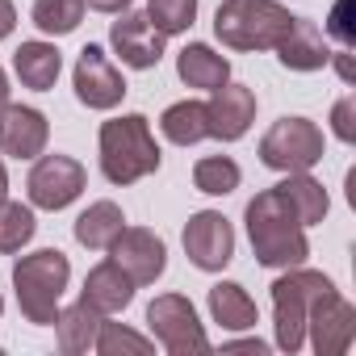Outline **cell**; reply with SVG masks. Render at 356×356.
Returning a JSON list of instances; mask_svg holds the SVG:
<instances>
[{
  "instance_id": "1",
  "label": "cell",
  "mask_w": 356,
  "mask_h": 356,
  "mask_svg": "<svg viewBox=\"0 0 356 356\" xmlns=\"http://www.w3.org/2000/svg\"><path fill=\"white\" fill-rule=\"evenodd\" d=\"M248 239L264 268H298L310 256L306 227L289 214V206L277 197V189H264L248 202Z\"/></svg>"
},
{
  "instance_id": "2",
  "label": "cell",
  "mask_w": 356,
  "mask_h": 356,
  "mask_svg": "<svg viewBox=\"0 0 356 356\" xmlns=\"http://www.w3.org/2000/svg\"><path fill=\"white\" fill-rule=\"evenodd\" d=\"M159 147L151 122L143 113H126L101 126V172L109 185H134L143 176L159 172Z\"/></svg>"
},
{
  "instance_id": "3",
  "label": "cell",
  "mask_w": 356,
  "mask_h": 356,
  "mask_svg": "<svg viewBox=\"0 0 356 356\" xmlns=\"http://www.w3.org/2000/svg\"><path fill=\"white\" fill-rule=\"evenodd\" d=\"M289 26L293 13L277 0H222L214 13V34L231 51H273Z\"/></svg>"
},
{
  "instance_id": "4",
  "label": "cell",
  "mask_w": 356,
  "mask_h": 356,
  "mask_svg": "<svg viewBox=\"0 0 356 356\" xmlns=\"http://www.w3.org/2000/svg\"><path fill=\"white\" fill-rule=\"evenodd\" d=\"M67 281H72V264H67V256L55 252V248L30 252V256H22V260L13 264L17 306H22V314H26L34 327H51V323H55Z\"/></svg>"
},
{
  "instance_id": "5",
  "label": "cell",
  "mask_w": 356,
  "mask_h": 356,
  "mask_svg": "<svg viewBox=\"0 0 356 356\" xmlns=\"http://www.w3.org/2000/svg\"><path fill=\"white\" fill-rule=\"evenodd\" d=\"M331 289V277L323 273H310V268H285V277L273 281V327H277V348L281 352H298L306 343V314H310V302Z\"/></svg>"
},
{
  "instance_id": "6",
  "label": "cell",
  "mask_w": 356,
  "mask_h": 356,
  "mask_svg": "<svg viewBox=\"0 0 356 356\" xmlns=\"http://www.w3.org/2000/svg\"><path fill=\"white\" fill-rule=\"evenodd\" d=\"M323 159V130L310 118H281L260 138V163L273 172H310Z\"/></svg>"
},
{
  "instance_id": "7",
  "label": "cell",
  "mask_w": 356,
  "mask_h": 356,
  "mask_svg": "<svg viewBox=\"0 0 356 356\" xmlns=\"http://www.w3.org/2000/svg\"><path fill=\"white\" fill-rule=\"evenodd\" d=\"M147 323H151V335L159 339V348L172 352V356L210 352L206 327L197 323V310H193V302L185 293H159L147 306Z\"/></svg>"
},
{
  "instance_id": "8",
  "label": "cell",
  "mask_w": 356,
  "mask_h": 356,
  "mask_svg": "<svg viewBox=\"0 0 356 356\" xmlns=\"http://www.w3.org/2000/svg\"><path fill=\"white\" fill-rule=\"evenodd\" d=\"M88 185V172L80 159L72 155H38V163L30 168V181H26V193H30V206L38 210H67Z\"/></svg>"
},
{
  "instance_id": "9",
  "label": "cell",
  "mask_w": 356,
  "mask_h": 356,
  "mask_svg": "<svg viewBox=\"0 0 356 356\" xmlns=\"http://www.w3.org/2000/svg\"><path fill=\"white\" fill-rule=\"evenodd\" d=\"M306 335L314 343L318 356H343L356 339V310L348 298H339V289H323L314 302H310V314H306Z\"/></svg>"
},
{
  "instance_id": "10",
  "label": "cell",
  "mask_w": 356,
  "mask_h": 356,
  "mask_svg": "<svg viewBox=\"0 0 356 356\" xmlns=\"http://www.w3.org/2000/svg\"><path fill=\"white\" fill-rule=\"evenodd\" d=\"M109 260L134 281V285H155L168 268V248L155 231L147 227H122L118 239L109 243Z\"/></svg>"
},
{
  "instance_id": "11",
  "label": "cell",
  "mask_w": 356,
  "mask_h": 356,
  "mask_svg": "<svg viewBox=\"0 0 356 356\" xmlns=\"http://www.w3.org/2000/svg\"><path fill=\"white\" fill-rule=\"evenodd\" d=\"M72 84H76L80 105L101 109V113H105V109H118L122 97H126V80H122V72L109 63V55H105L97 42H88V47L80 51L76 72H72Z\"/></svg>"
},
{
  "instance_id": "12",
  "label": "cell",
  "mask_w": 356,
  "mask_h": 356,
  "mask_svg": "<svg viewBox=\"0 0 356 356\" xmlns=\"http://www.w3.org/2000/svg\"><path fill=\"white\" fill-rule=\"evenodd\" d=\"M185 256L202 268V273H222L235 256V231L218 210H202L185 222Z\"/></svg>"
},
{
  "instance_id": "13",
  "label": "cell",
  "mask_w": 356,
  "mask_h": 356,
  "mask_svg": "<svg viewBox=\"0 0 356 356\" xmlns=\"http://www.w3.org/2000/svg\"><path fill=\"white\" fill-rule=\"evenodd\" d=\"M109 47L134 72H147L163 59V34L147 22V13H130V9L118 13V22L109 26Z\"/></svg>"
},
{
  "instance_id": "14",
  "label": "cell",
  "mask_w": 356,
  "mask_h": 356,
  "mask_svg": "<svg viewBox=\"0 0 356 356\" xmlns=\"http://www.w3.org/2000/svg\"><path fill=\"white\" fill-rule=\"evenodd\" d=\"M51 126L47 113L34 105H5L0 109V151L13 159H38L47 151Z\"/></svg>"
},
{
  "instance_id": "15",
  "label": "cell",
  "mask_w": 356,
  "mask_h": 356,
  "mask_svg": "<svg viewBox=\"0 0 356 356\" xmlns=\"http://www.w3.org/2000/svg\"><path fill=\"white\" fill-rule=\"evenodd\" d=\"M206 118H210V138L235 143L256 122V92L248 84H231L227 80L222 88H214V97L206 105Z\"/></svg>"
},
{
  "instance_id": "16",
  "label": "cell",
  "mask_w": 356,
  "mask_h": 356,
  "mask_svg": "<svg viewBox=\"0 0 356 356\" xmlns=\"http://www.w3.org/2000/svg\"><path fill=\"white\" fill-rule=\"evenodd\" d=\"M273 51H277L281 67H289V72H318L331 59V51L323 42V30L314 22H306V17H293V26L285 30V38Z\"/></svg>"
},
{
  "instance_id": "17",
  "label": "cell",
  "mask_w": 356,
  "mask_h": 356,
  "mask_svg": "<svg viewBox=\"0 0 356 356\" xmlns=\"http://www.w3.org/2000/svg\"><path fill=\"white\" fill-rule=\"evenodd\" d=\"M80 298H84L88 306H97L101 314H118V310H126V306L134 302V281H130L113 260H105V264H97V268L84 277Z\"/></svg>"
},
{
  "instance_id": "18",
  "label": "cell",
  "mask_w": 356,
  "mask_h": 356,
  "mask_svg": "<svg viewBox=\"0 0 356 356\" xmlns=\"http://www.w3.org/2000/svg\"><path fill=\"white\" fill-rule=\"evenodd\" d=\"M176 76H181L189 88L214 92V88H222V84L231 80V59L218 55V51L206 47V42H189L181 55H176Z\"/></svg>"
},
{
  "instance_id": "19",
  "label": "cell",
  "mask_w": 356,
  "mask_h": 356,
  "mask_svg": "<svg viewBox=\"0 0 356 356\" xmlns=\"http://www.w3.org/2000/svg\"><path fill=\"white\" fill-rule=\"evenodd\" d=\"M273 189H277V197L289 206V214H293L302 227L323 222V218H327V210H331L327 189L314 181V176H306V172H285V181H281V185H273Z\"/></svg>"
},
{
  "instance_id": "20",
  "label": "cell",
  "mask_w": 356,
  "mask_h": 356,
  "mask_svg": "<svg viewBox=\"0 0 356 356\" xmlns=\"http://www.w3.org/2000/svg\"><path fill=\"white\" fill-rule=\"evenodd\" d=\"M13 72H17V80H22L26 88L47 92V88H55V80H59V72H63V55H59L55 42L34 38V42H22V47H17Z\"/></svg>"
},
{
  "instance_id": "21",
  "label": "cell",
  "mask_w": 356,
  "mask_h": 356,
  "mask_svg": "<svg viewBox=\"0 0 356 356\" xmlns=\"http://www.w3.org/2000/svg\"><path fill=\"white\" fill-rule=\"evenodd\" d=\"M101 310L97 306H88L84 298L80 302H72V306H63L59 314H55V335H59V348L67 352V356H80V352H88L92 343H97V331H101Z\"/></svg>"
},
{
  "instance_id": "22",
  "label": "cell",
  "mask_w": 356,
  "mask_h": 356,
  "mask_svg": "<svg viewBox=\"0 0 356 356\" xmlns=\"http://www.w3.org/2000/svg\"><path fill=\"white\" fill-rule=\"evenodd\" d=\"M126 227V214L118 202H92L80 218H76V243L88 252H109V243L118 239V231Z\"/></svg>"
},
{
  "instance_id": "23",
  "label": "cell",
  "mask_w": 356,
  "mask_h": 356,
  "mask_svg": "<svg viewBox=\"0 0 356 356\" xmlns=\"http://www.w3.org/2000/svg\"><path fill=\"white\" fill-rule=\"evenodd\" d=\"M210 314L222 331H252L260 323L256 314V302L248 298V289L239 281H218L210 289Z\"/></svg>"
},
{
  "instance_id": "24",
  "label": "cell",
  "mask_w": 356,
  "mask_h": 356,
  "mask_svg": "<svg viewBox=\"0 0 356 356\" xmlns=\"http://www.w3.org/2000/svg\"><path fill=\"white\" fill-rule=\"evenodd\" d=\"M159 130H163V138L176 143V147H193V143L210 138L206 105H202V101H176V105H168L163 118H159Z\"/></svg>"
},
{
  "instance_id": "25",
  "label": "cell",
  "mask_w": 356,
  "mask_h": 356,
  "mask_svg": "<svg viewBox=\"0 0 356 356\" xmlns=\"http://www.w3.org/2000/svg\"><path fill=\"white\" fill-rule=\"evenodd\" d=\"M239 181H243V172H239V163H235L231 155H206V159H197V168H193V185H197L202 193H210V197L235 193Z\"/></svg>"
},
{
  "instance_id": "26",
  "label": "cell",
  "mask_w": 356,
  "mask_h": 356,
  "mask_svg": "<svg viewBox=\"0 0 356 356\" xmlns=\"http://www.w3.org/2000/svg\"><path fill=\"white\" fill-rule=\"evenodd\" d=\"M38 222H34V210L22 206V202H0V256H13L22 252L30 239H34Z\"/></svg>"
},
{
  "instance_id": "27",
  "label": "cell",
  "mask_w": 356,
  "mask_h": 356,
  "mask_svg": "<svg viewBox=\"0 0 356 356\" xmlns=\"http://www.w3.org/2000/svg\"><path fill=\"white\" fill-rule=\"evenodd\" d=\"M84 22V0H34V26L51 38L72 34Z\"/></svg>"
},
{
  "instance_id": "28",
  "label": "cell",
  "mask_w": 356,
  "mask_h": 356,
  "mask_svg": "<svg viewBox=\"0 0 356 356\" xmlns=\"http://www.w3.org/2000/svg\"><path fill=\"white\" fill-rule=\"evenodd\" d=\"M147 22L168 38V34H185L197 22V0H147Z\"/></svg>"
},
{
  "instance_id": "29",
  "label": "cell",
  "mask_w": 356,
  "mask_h": 356,
  "mask_svg": "<svg viewBox=\"0 0 356 356\" xmlns=\"http://www.w3.org/2000/svg\"><path fill=\"white\" fill-rule=\"evenodd\" d=\"M92 348H97L101 356H122V352H130V356H147L155 343H151L147 335L122 327V323H105V318H101V331H97V343H92Z\"/></svg>"
},
{
  "instance_id": "30",
  "label": "cell",
  "mask_w": 356,
  "mask_h": 356,
  "mask_svg": "<svg viewBox=\"0 0 356 356\" xmlns=\"http://www.w3.org/2000/svg\"><path fill=\"white\" fill-rule=\"evenodd\" d=\"M327 34H331L339 47H356V0H335V5H331Z\"/></svg>"
},
{
  "instance_id": "31",
  "label": "cell",
  "mask_w": 356,
  "mask_h": 356,
  "mask_svg": "<svg viewBox=\"0 0 356 356\" xmlns=\"http://www.w3.org/2000/svg\"><path fill=\"white\" fill-rule=\"evenodd\" d=\"M331 130H335L339 143H352V138H356V101H352V97L335 101V109H331Z\"/></svg>"
},
{
  "instance_id": "32",
  "label": "cell",
  "mask_w": 356,
  "mask_h": 356,
  "mask_svg": "<svg viewBox=\"0 0 356 356\" xmlns=\"http://www.w3.org/2000/svg\"><path fill=\"white\" fill-rule=\"evenodd\" d=\"M327 63H335V72H339V80L343 84H352L356 80V63H352V47H343V51H331V59Z\"/></svg>"
},
{
  "instance_id": "33",
  "label": "cell",
  "mask_w": 356,
  "mask_h": 356,
  "mask_svg": "<svg viewBox=\"0 0 356 356\" xmlns=\"http://www.w3.org/2000/svg\"><path fill=\"white\" fill-rule=\"evenodd\" d=\"M17 26V9H13V0H0V42H5Z\"/></svg>"
},
{
  "instance_id": "34",
  "label": "cell",
  "mask_w": 356,
  "mask_h": 356,
  "mask_svg": "<svg viewBox=\"0 0 356 356\" xmlns=\"http://www.w3.org/2000/svg\"><path fill=\"white\" fill-rule=\"evenodd\" d=\"M88 9H97V13H126L130 9V0H84Z\"/></svg>"
},
{
  "instance_id": "35",
  "label": "cell",
  "mask_w": 356,
  "mask_h": 356,
  "mask_svg": "<svg viewBox=\"0 0 356 356\" xmlns=\"http://www.w3.org/2000/svg\"><path fill=\"white\" fill-rule=\"evenodd\" d=\"M231 348H243V352H256V356H260V352H268V343H260V339H239V343H227V352H231Z\"/></svg>"
},
{
  "instance_id": "36",
  "label": "cell",
  "mask_w": 356,
  "mask_h": 356,
  "mask_svg": "<svg viewBox=\"0 0 356 356\" xmlns=\"http://www.w3.org/2000/svg\"><path fill=\"white\" fill-rule=\"evenodd\" d=\"M9 105V76H5V67H0V109Z\"/></svg>"
},
{
  "instance_id": "37",
  "label": "cell",
  "mask_w": 356,
  "mask_h": 356,
  "mask_svg": "<svg viewBox=\"0 0 356 356\" xmlns=\"http://www.w3.org/2000/svg\"><path fill=\"white\" fill-rule=\"evenodd\" d=\"M9 197V172H5V159H0V202Z\"/></svg>"
},
{
  "instance_id": "38",
  "label": "cell",
  "mask_w": 356,
  "mask_h": 356,
  "mask_svg": "<svg viewBox=\"0 0 356 356\" xmlns=\"http://www.w3.org/2000/svg\"><path fill=\"white\" fill-rule=\"evenodd\" d=\"M0 314H5V298H0Z\"/></svg>"
}]
</instances>
